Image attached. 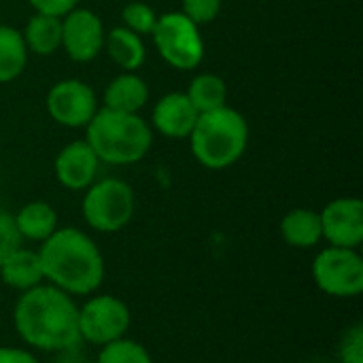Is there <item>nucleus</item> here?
Masks as SVG:
<instances>
[{
	"label": "nucleus",
	"instance_id": "1",
	"mask_svg": "<svg viewBox=\"0 0 363 363\" xmlns=\"http://www.w3.org/2000/svg\"><path fill=\"white\" fill-rule=\"evenodd\" d=\"M13 325L28 347L45 353L70 351L81 342L74 298L49 283L19 296L13 308Z\"/></svg>",
	"mask_w": 363,
	"mask_h": 363
},
{
	"label": "nucleus",
	"instance_id": "2",
	"mask_svg": "<svg viewBox=\"0 0 363 363\" xmlns=\"http://www.w3.org/2000/svg\"><path fill=\"white\" fill-rule=\"evenodd\" d=\"M45 283L68 296H91L104 281V257L96 240L77 228H57L38 249Z\"/></svg>",
	"mask_w": 363,
	"mask_h": 363
},
{
	"label": "nucleus",
	"instance_id": "3",
	"mask_svg": "<svg viewBox=\"0 0 363 363\" xmlns=\"http://www.w3.org/2000/svg\"><path fill=\"white\" fill-rule=\"evenodd\" d=\"M85 140L100 162L130 166L149 153L153 130L138 113H121L102 106L85 125Z\"/></svg>",
	"mask_w": 363,
	"mask_h": 363
},
{
	"label": "nucleus",
	"instance_id": "4",
	"mask_svg": "<svg viewBox=\"0 0 363 363\" xmlns=\"http://www.w3.org/2000/svg\"><path fill=\"white\" fill-rule=\"evenodd\" d=\"M249 123L245 115L232 106L200 113L189 134V147L196 162L208 170H225L234 166L247 151Z\"/></svg>",
	"mask_w": 363,
	"mask_h": 363
},
{
	"label": "nucleus",
	"instance_id": "5",
	"mask_svg": "<svg viewBox=\"0 0 363 363\" xmlns=\"http://www.w3.org/2000/svg\"><path fill=\"white\" fill-rule=\"evenodd\" d=\"M136 211V196L130 183L117 177L96 179L83 196L81 213L85 223L100 234H115L123 230Z\"/></svg>",
	"mask_w": 363,
	"mask_h": 363
},
{
	"label": "nucleus",
	"instance_id": "6",
	"mask_svg": "<svg viewBox=\"0 0 363 363\" xmlns=\"http://www.w3.org/2000/svg\"><path fill=\"white\" fill-rule=\"evenodd\" d=\"M151 38L162 60L177 70H194L204 60L200 26L187 19L181 11L162 13L151 32Z\"/></svg>",
	"mask_w": 363,
	"mask_h": 363
},
{
	"label": "nucleus",
	"instance_id": "7",
	"mask_svg": "<svg viewBox=\"0 0 363 363\" xmlns=\"http://www.w3.org/2000/svg\"><path fill=\"white\" fill-rule=\"evenodd\" d=\"M313 281L330 298H357L363 291V257L357 249L328 247L313 262Z\"/></svg>",
	"mask_w": 363,
	"mask_h": 363
},
{
	"label": "nucleus",
	"instance_id": "8",
	"mask_svg": "<svg viewBox=\"0 0 363 363\" xmlns=\"http://www.w3.org/2000/svg\"><path fill=\"white\" fill-rule=\"evenodd\" d=\"M130 323V308L117 296H91L83 306H79V336L89 345L104 347L117 338H123Z\"/></svg>",
	"mask_w": 363,
	"mask_h": 363
},
{
	"label": "nucleus",
	"instance_id": "9",
	"mask_svg": "<svg viewBox=\"0 0 363 363\" xmlns=\"http://www.w3.org/2000/svg\"><path fill=\"white\" fill-rule=\"evenodd\" d=\"M45 106L49 117L64 128H85L100 108L96 91L81 79H62L51 85Z\"/></svg>",
	"mask_w": 363,
	"mask_h": 363
},
{
	"label": "nucleus",
	"instance_id": "10",
	"mask_svg": "<svg viewBox=\"0 0 363 363\" xmlns=\"http://www.w3.org/2000/svg\"><path fill=\"white\" fill-rule=\"evenodd\" d=\"M104 23L94 11L77 6L62 17V49L72 62L96 60L104 51Z\"/></svg>",
	"mask_w": 363,
	"mask_h": 363
},
{
	"label": "nucleus",
	"instance_id": "11",
	"mask_svg": "<svg viewBox=\"0 0 363 363\" xmlns=\"http://www.w3.org/2000/svg\"><path fill=\"white\" fill-rule=\"evenodd\" d=\"M323 240L330 247L359 249L363 242V202L359 198H336L319 211Z\"/></svg>",
	"mask_w": 363,
	"mask_h": 363
},
{
	"label": "nucleus",
	"instance_id": "12",
	"mask_svg": "<svg viewBox=\"0 0 363 363\" xmlns=\"http://www.w3.org/2000/svg\"><path fill=\"white\" fill-rule=\"evenodd\" d=\"M100 160L89 147V143L83 140H72L68 143L55 157L53 170L55 179L62 187L70 191H85L98 177L100 170Z\"/></svg>",
	"mask_w": 363,
	"mask_h": 363
},
{
	"label": "nucleus",
	"instance_id": "13",
	"mask_svg": "<svg viewBox=\"0 0 363 363\" xmlns=\"http://www.w3.org/2000/svg\"><path fill=\"white\" fill-rule=\"evenodd\" d=\"M198 111L185 96V91H170L162 96L153 111H151V130L160 132L166 138L181 140L189 138L196 121H198Z\"/></svg>",
	"mask_w": 363,
	"mask_h": 363
},
{
	"label": "nucleus",
	"instance_id": "14",
	"mask_svg": "<svg viewBox=\"0 0 363 363\" xmlns=\"http://www.w3.org/2000/svg\"><path fill=\"white\" fill-rule=\"evenodd\" d=\"M104 108L121 111V113H140V108L149 102V85L136 72L117 74L104 89Z\"/></svg>",
	"mask_w": 363,
	"mask_h": 363
},
{
	"label": "nucleus",
	"instance_id": "15",
	"mask_svg": "<svg viewBox=\"0 0 363 363\" xmlns=\"http://www.w3.org/2000/svg\"><path fill=\"white\" fill-rule=\"evenodd\" d=\"M0 279L6 287L17 291H28L45 283L38 251L19 247L0 264Z\"/></svg>",
	"mask_w": 363,
	"mask_h": 363
},
{
	"label": "nucleus",
	"instance_id": "16",
	"mask_svg": "<svg viewBox=\"0 0 363 363\" xmlns=\"http://www.w3.org/2000/svg\"><path fill=\"white\" fill-rule=\"evenodd\" d=\"M104 51L121 68V72H136L147 60V47L143 36L123 26H115L106 32Z\"/></svg>",
	"mask_w": 363,
	"mask_h": 363
},
{
	"label": "nucleus",
	"instance_id": "17",
	"mask_svg": "<svg viewBox=\"0 0 363 363\" xmlns=\"http://www.w3.org/2000/svg\"><path fill=\"white\" fill-rule=\"evenodd\" d=\"M15 225L23 240L30 242H45L60 225H57V213L49 202L32 200L23 204L15 215Z\"/></svg>",
	"mask_w": 363,
	"mask_h": 363
},
{
	"label": "nucleus",
	"instance_id": "18",
	"mask_svg": "<svg viewBox=\"0 0 363 363\" xmlns=\"http://www.w3.org/2000/svg\"><path fill=\"white\" fill-rule=\"evenodd\" d=\"M281 236L294 249H313L323 240L319 211L294 208L281 221Z\"/></svg>",
	"mask_w": 363,
	"mask_h": 363
},
{
	"label": "nucleus",
	"instance_id": "19",
	"mask_svg": "<svg viewBox=\"0 0 363 363\" xmlns=\"http://www.w3.org/2000/svg\"><path fill=\"white\" fill-rule=\"evenodd\" d=\"M21 36L30 53L43 57L53 55L57 49H62V17L34 13L21 30Z\"/></svg>",
	"mask_w": 363,
	"mask_h": 363
},
{
	"label": "nucleus",
	"instance_id": "20",
	"mask_svg": "<svg viewBox=\"0 0 363 363\" xmlns=\"http://www.w3.org/2000/svg\"><path fill=\"white\" fill-rule=\"evenodd\" d=\"M28 47L21 30L0 23V83L15 81L28 64Z\"/></svg>",
	"mask_w": 363,
	"mask_h": 363
},
{
	"label": "nucleus",
	"instance_id": "21",
	"mask_svg": "<svg viewBox=\"0 0 363 363\" xmlns=\"http://www.w3.org/2000/svg\"><path fill=\"white\" fill-rule=\"evenodd\" d=\"M185 96L198 113H208L228 104V85L219 74L200 72L189 81Z\"/></svg>",
	"mask_w": 363,
	"mask_h": 363
},
{
	"label": "nucleus",
	"instance_id": "22",
	"mask_svg": "<svg viewBox=\"0 0 363 363\" xmlns=\"http://www.w3.org/2000/svg\"><path fill=\"white\" fill-rule=\"evenodd\" d=\"M96 363H153V359L140 342L123 336L100 347Z\"/></svg>",
	"mask_w": 363,
	"mask_h": 363
},
{
	"label": "nucleus",
	"instance_id": "23",
	"mask_svg": "<svg viewBox=\"0 0 363 363\" xmlns=\"http://www.w3.org/2000/svg\"><path fill=\"white\" fill-rule=\"evenodd\" d=\"M157 17L160 15L155 13V9L143 0H132L121 9V26L138 36H151Z\"/></svg>",
	"mask_w": 363,
	"mask_h": 363
},
{
	"label": "nucleus",
	"instance_id": "24",
	"mask_svg": "<svg viewBox=\"0 0 363 363\" xmlns=\"http://www.w3.org/2000/svg\"><path fill=\"white\" fill-rule=\"evenodd\" d=\"M181 13L196 26H206L215 21L221 13V0H183Z\"/></svg>",
	"mask_w": 363,
	"mask_h": 363
},
{
	"label": "nucleus",
	"instance_id": "25",
	"mask_svg": "<svg viewBox=\"0 0 363 363\" xmlns=\"http://www.w3.org/2000/svg\"><path fill=\"white\" fill-rule=\"evenodd\" d=\"M340 363H363V325L355 323L349 328L338 347Z\"/></svg>",
	"mask_w": 363,
	"mask_h": 363
},
{
	"label": "nucleus",
	"instance_id": "26",
	"mask_svg": "<svg viewBox=\"0 0 363 363\" xmlns=\"http://www.w3.org/2000/svg\"><path fill=\"white\" fill-rule=\"evenodd\" d=\"M19 247H23V238L15 225L13 215L0 211V264Z\"/></svg>",
	"mask_w": 363,
	"mask_h": 363
},
{
	"label": "nucleus",
	"instance_id": "27",
	"mask_svg": "<svg viewBox=\"0 0 363 363\" xmlns=\"http://www.w3.org/2000/svg\"><path fill=\"white\" fill-rule=\"evenodd\" d=\"M28 2L32 4V9L36 13H45V15H53V17H64L66 13L77 9L81 0H28Z\"/></svg>",
	"mask_w": 363,
	"mask_h": 363
},
{
	"label": "nucleus",
	"instance_id": "28",
	"mask_svg": "<svg viewBox=\"0 0 363 363\" xmlns=\"http://www.w3.org/2000/svg\"><path fill=\"white\" fill-rule=\"evenodd\" d=\"M0 363H38V359L28 349L0 347Z\"/></svg>",
	"mask_w": 363,
	"mask_h": 363
},
{
	"label": "nucleus",
	"instance_id": "29",
	"mask_svg": "<svg viewBox=\"0 0 363 363\" xmlns=\"http://www.w3.org/2000/svg\"><path fill=\"white\" fill-rule=\"evenodd\" d=\"M81 363H96V362H81Z\"/></svg>",
	"mask_w": 363,
	"mask_h": 363
}]
</instances>
